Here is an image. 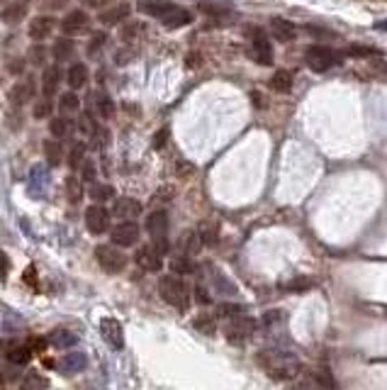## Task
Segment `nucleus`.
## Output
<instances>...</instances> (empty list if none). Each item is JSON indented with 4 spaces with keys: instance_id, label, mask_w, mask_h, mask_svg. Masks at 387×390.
<instances>
[{
    "instance_id": "1",
    "label": "nucleus",
    "mask_w": 387,
    "mask_h": 390,
    "mask_svg": "<svg viewBox=\"0 0 387 390\" xmlns=\"http://www.w3.org/2000/svg\"><path fill=\"white\" fill-rule=\"evenodd\" d=\"M256 359H258V366L276 380H293L302 374V361L297 359V354L280 346L261 349Z\"/></svg>"
},
{
    "instance_id": "2",
    "label": "nucleus",
    "mask_w": 387,
    "mask_h": 390,
    "mask_svg": "<svg viewBox=\"0 0 387 390\" xmlns=\"http://www.w3.org/2000/svg\"><path fill=\"white\" fill-rule=\"evenodd\" d=\"M159 293L161 298L171 307H176V310L185 312L190 307V288L185 285V281L178 278L176 273H173V276H163V278L159 281Z\"/></svg>"
},
{
    "instance_id": "3",
    "label": "nucleus",
    "mask_w": 387,
    "mask_h": 390,
    "mask_svg": "<svg viewBox=\"0 0 387 390\" xmlns=\"http://www.w3.org/2000/svg\"><path fill=\"white\" fill-rule=\"evenodd\" d=\"M304 64H307V68L315 73H327V71H332L334 66L341 64V54L334 51L332 47L312 44V47H307V51H304Z\"/></svg>"
},
{
    "instance_id": "4",
    "label": "nucleus",
    "mask_w": 387,
    "mask_h": 390,
    "mask_svg": "<svg viewBox=\"0 0 387 390\" xmlns=\"http://www.w3.org/2000/svg\"><path fill=\"white\" fill-rule=\"evenodd\" d=\"M256 335V320L249 317L246 312L243 315H237V317H229L227 327H224V337H227L229 344H246L251 337Z\"/></svg>"
},
{
    "instance_id": "5",
    "label": "nucleus",
    "mask_w": 387,
    "mask_h": 390,
    "mask_svg": "<svg viewBox=\"0 0 387 390\" xmlns=\"http://www.w3.org/2000/svg\"><path fill=\"white\" fill-rule=\"evenodd\" d=\"M146 232L149 237L154 239V246L161 251V254H166L168 251V212L166 210H154L146 218Z\"/></svg>"
},
{
    "instance_id": "6",
    "label": "nucleus",
    "mask_w": 387,
    "mask_h": 390,
    "mask_svg": "<svg viewBox=\"0 0 387 390\" xmlns=\"http://www.w3.org/2000/svg\"><path fill=\"white\" fill-rule=\"evenodd\" d=\"M95 259H98V263L105 268L107 273H120L127 266V257L110 244H100L98 249H95Z\"/></svg>"
},
{
    "instance_id": "7",
    "label": "nucleus",
    "mask_w": 387,
    "mask_h": 390,
    "mask_svg": "<svg viewBox=\"0 0 387 390\" xmlns=\"http://www.w3.org/2000/svg\"><path fill=\"white\" fill-rule=\"evenodd\" d=\"M110 237L115 246H134L139 242V224L132 220H122L117 227L110 229Z\"/></svg>"
},
{
    "instance_id": "8",
    "label": "nucleus",
    "mask_w": 387,
    "mask_h": 390,
    "mask_svg": "<svg viewBox=\"0 0 387 390\" xmlns=\"http://www.w3.org/2000/svg\"><path fill=\"white\" fill-rule=\"evenodd\" d=\"M90 29V17L83 10H71L64 20H61V32L66 37H78Z\"/></svg>"
},
{
    "instance_id": "9",
    "label": "nucleus",
    "mask_w": 387,
    "mask_h": 390,
    "mask_svg": "<svg viewBox=\"0 0 387 390\" xmlns=\"http://www.w3.org/2000/svg\"><path fill=\"white\" fill-rule=\"evenodd\" d=\"M85 227H88L90 234H103L110 229V210L100 205H90L85 210Z\"/></svg>"
},
{
    "instance_id": "10",
    "label": "nucleus",
    "mask_w": 387,
    "mask_h": 390,
    "mask_svg": "<svg viewBox=\"0 0 387 390\" xmlns=\"http://www.w3.org/2000/svg\"><path fill=\"white\" fill-rule=\"evenodd\" d=\"M100 335L115 351L124 349V329L115 317H103L100 320Z\"/></svg>"
},
{
    "instance_id": "11",
    "label": "nucleus",
    "mask_w": 387,
    "mask_h": 390,
    "mask_svg": "<svg viewBox=\"0 0 387 390\" xmlns=\"http://www.w3.org/2000/svg\"><path fill=\"white\" fill-rule=\"evenodd\" d=\"M251 59L261 66H271L273 64V47L263 32L251 34Z\"/></svg>"
},
{
    "instance_id": "12",
    "label": "nucleus",
    "mask_w": 387,
    "mask_h": 390,
    "mask_svg": "<svg viewBox=\"0 0 387 390\" xmlns=\"http://www.w3.org/2000/svg\"><path fill=\"white\" fill-rule=\"evenodd\" d=\"M161 25L168 29H178V27H185L195 20V15L188 10V8H181V5H171L163 15L159 17Z\"/></svg>"
},
{
    "instance_id": "13",
    "label": "nucleus",
    "mask_w": 387,
    "mask_h": 390,
    "mask_svg": "<svg viewBox=\"0 0 387 390\" xmlns=\"http://www.w3.org/2000/svg\"><path fill=\"white\" fill-rule=\"evenodd\" d=\"M134 261H137L139 268H144V271H161V266H163V254H161L154 244H149V246H142V249L134 254Z\"/></svg>"
},
{
    "instance_id": "14",
    "label": "nucleus",
    "mask_w": 387,
    "mask_h": 390,
    "mask_svg": "<svg viewBox=\"0 0 387 390\" xmlns=\"http://www.w3.org/2000/svg\"><path fill=\"white\" fill-rule=\"evenodd\" d=\"M29 3H32V0H10V3L3 8V12H0V20L5 25H10V27L20 25L25 20V15H27Z\"/></svg>"
},
{
    "instance_id": "15",
    "label": "nucleus",
    "mask_w": 387,
    "mask_h": 390,
    "mask_svg": "<svg viewBox=\"0 0 387 390\" xmlns=\"http://www.w3.org/2000/svg\"><path fill=\"white\" fill-rule=\"evenodd\" d=\"M34 98V78L27 76L25 81H20L17 86H12L10 90V103L15 107H25V103H29Z\"/></svg>"
},
{
    "instance_id": "16",
    "label": "nucleus",
    "mask_w": 387,
    "mask_h": 390,
    "mask_svg": "<svg viewBox=\"0 0 387 390\" xmlns=\"http://www.w3.org/2000/svg\"><path fill=\"white\" fill-rule=\"evenodd\" d=\"M54 27H56V20L51 15H39V17H34L32 23H29V37L34 39V42H42V39H46L51 32H54Z\"/></svg>"
},
{
    "instance_id": "17",
    "label": "nucleus",
    "mask_w": 387,
    "mask_h": 390,
    "mask_svg": "<svg viewBox=\"0 0 387 390\" xmlns=\"http://www.w3.org/2000/svg\"><path fill=\"white\" fill-rule=\"evenodd\" d=\"M27 183H29V193H32L34 198H42V195L46 193V188H49V173H46V168L32 166V171H29L27 176Z\"/></svg>"
},
{
    "instance_id": "18",
    "label": "nucleus",
    "mask_w": 387,
    "mask_h": 390,
    "mask_svg": "<svg viewBox=\"0 0 387 390\" xmlns=\"http://www.w3.org/2000/svg\"><path fill=\"white\" fill-rule=\"evenodd\" d=\"M112 215L120 220H134L137 215H142V203L134 200V198H117Z\"/></svg>"
},
{
    "instance_id": "19",
    "label": "nucleus",
    "mask_w": 387,
    "mask_h": 390,
    "mask_svg": "<svg viewBox=\"0 0 387 390\" xmlns=\"http://www.w3.org/2000/svg\"><path fill=\"white\" fill-rule=\"evenodd\" d=\"M271 34L278 42H293L297 37V27L285 17H271Z\"/></svg>"
},
{
    "instance_id": "20",
    "label": "nucleus",
    "mask_w": 387,
    "mask_h": 390,
    "mask_svg": "<svg viewBox=\"0 0 387 390\" xmlns=\"http://www.w3.org/2000/svg\"><path fill=\"white\" fill-rule=\"evenodd\" d=\"M129 12H132V8H129V3H120V5L110 8V10L100 12V15H98V20H100V25H105V27H112V25L122 23V20H127V17H129Z\"/></svg>"
},
{
    "instance_id": "21",
    "label": "nucleus",
    "mask_w": 387,
    "mask_h": 390,
    "mask_svg": "<svg viewBox=\"0 0 387 390\" xmlns=\"http://www.w3.org/2000/svg\"><path fill=\"white\" fill-rule=\"evenodd\" d=\"M85 363H88V356H85L83 351H73V354H66V356L59 361V368L64 374H78V371H83Z\"/></svg>"
},
{
    "instance_id": "22",
    "label": "nucleus",
    "mask_w": 387,
    "mask_h": 390,
    "mask_svg": "<svg viewBox=\"0 0 387 390\" xmlns=\"http://www.w3.org/2000/svg\"><path fill=\"white\" fill-rule=\"evenodd\" d=\"M93 105H95V115L105 117V120H110V117L115 115V103H112V98L105 93V90H95Z\"/></svg>"
},
{
    "instance_id": "23",
    "label": "nucleus",
    "mask_w": 387,
    "mask_h": 390,
    "mask_svg": "<svg viewBox=\"0 0 387 390\" xmlns=\"http://www.w3.org/2000/svg\"><path fill=\"white\" fill-rule=\"evenodd\" d=\"M66 83L71 86L73 90L88 86V66H85L83 62L73 64V66L68 68V73H66Z\"/></svg>"
},
{
    "instance_id": "24",
    "label": "nucleus",
    "mask_w": 387,
    "mask_h": 390,
    "mask_svg": "<svg viewBox=\"0 0 387 390\" xmlns=\"http://www.w3.org/2000/svg\"><path fill=\"white\" fill-rule=\"evenodd\" d=\"M59 81H61L59 68L56 66L44 68V73H42V93H44V98H54L56 88H59Z\"/></svg>"
},
{
    "instance_id": "25",
    "label": "nucleus",
    "mask_w": 387,
    "mask_h": 390,
    "mask_svg": "<svg viewBox=\"0 0 387 390\" xmlns=\"http://www.w3.org/2000/svg\"><path fill=\"white\" fill-rule=\"evenodd\" d=\"M171 5H173L171 0H139L137 3L139 10L144 12V15H151V17H161Z\"/></svg>"
},
{
    "instance_id": "26",
    "label": "nucleus",
    "mask_w": 387,
    "mask_h": 390,
    "mask_svg": "<svg viewBox=\"0 0 387 390\" xmlns=\"http://www.w3.org/2000/svg\"><path fill=\"white\" fill-rule=\"evenodd\" d=\"M73 51H76V44H73L71 37H61L54 42V49H51V54H54L56 62H66V59H71Z\"/></svg>"
},
{
    "instance_id": "27",
    "label": "nucleus",
    "mask_w": 387,
    "mask_h": 390,
    "mask_svg": "<svg viewBox=\"0 0 387 390\" xmlns=\"http://www.w3.org/2000/svg\"><path fill=\"white\" fill-rule=\"evenodd\" d=\"M49 341L56 346V349H68V346H76L78 344V335L68 332V329H54L49 337Z\"/></svg>"
},
{
    "instance_id": "28",
    "label": "nucleus",
    "mask_w": 387,
    "mask_h": 390,
    "mask_svg": "<svg viewBox=\"0 0 387 390\" xmlns=\"http://www.w3.org/2000/svg\"><path fill=\"white\" fill-rule=\"evenodd\" d=\"M181 249L185 257H195L200 249H202V239H200L198 232H185L181 239Z\"/></svg>"
},
{
    "instance_id": "29",
    "label": "nucleus",
    "mask_w": 387,
    "mask_h": 390,
    "mask_svg": "<svg viewBox=\"0 0 387 390\" xmlns=\"http://www.w3.org/2000/svg\"><path fill=\"white\" fill-rule=\"evenodd\" d=\"M271 86L276 93H288L290 88H293V73L290 71H276L271 76Z\"/></svg>"
},
{
    "instance_id": "30",
    "label": "nucleus",
    "mask_w": 387,
    "mask_h": 390,
    "mask_svg": "<svg viewBox=\"0 0 387 390\" xmlns=\"http://www.w3.org/2000/svg\"><path fill=\"white\" fill-rule=\"evenodd\" d=\"M212 283H215V288L219 290L222 296H237V285H234L222 271H215V268H212Z\"/></svg>"
},
{
    "instance_id": "31",
    "label": "nucleus",
    "mask_w": 387,
    "mask_h": 390,
    "mask_svg": "<svg viewBox=\"0 0 387 390\" xmlns=\"http://www.w3.org/2000/svg\"><path fill=\"white\" fill-rule=\"evenodd\" d=\"M59 110L64 112V115H76V112L81 110V98H78L76 93H64L59 98Z\"/></svg>"
},
{
    "instance_id": "32",
    "label": "nucleus",
    "mask_w": 387,
    "mask_h": 390,
    "mask_svg": "<svg viewBox=\"0 0 387 390\" xmlns=\"http://www.w3.org/2000/svg\"><path fill=\"white\" fill-rule=\"evenodd\" d=\"M198 234H200V239H202V244H207V246H215L217 239H219V229H217V224H212V222L200 224Z\"/></svg>"
},
{
    "instance_id": "33",
    "label": "nucleus",
    "mask_w": 387,
    "mask_h": 390,
    "mask_svg": "<svg viewBox=\"0 0 387 390\" xmlns=\"http://www.w3.org/2000/svg\"><path fill=\"white\" fill-rule=\"evenodd\" d=\"M312 380H315V385H319L321 390H336V383H334L332 374H329L327 368H315V371H312Z\"/></svg>"
},
{
    "instance_id": "34",
    "label": "nucleus",
    "mask_w": 387,
    "mask_h": 390,
    "mask_svg": "<svg viewBox=\"0 0 387 390\" xmlns=\"http://www.w3.org/2000/svg\"><path fill=\"white\" fill-rule=\"evenodd\" d=\"M107 44V34L105 32H95L93 37H90L88 42V49H85V54H88V59H98L100 51H103V47Z\"/></svg>"
},
{
    "instance_id": "35",
    "label": "nucleus",
    "mask_w": 387,
    "mask_h": 390,
    "mask_svg": "<svg viewBox=\"0 0 387 390\" xmlns=\"http://www.w3.org/2000/svg\"><path fill=\"white\" fill-rule=\"evenodd\" d=\"M66 195L71 203H78L83 198V181L78 179V176H68L66 179Z\"/></svg>"
},
{
    "instance_id": "36",
    "label": "nucleus",
    "mask_w": 387,
    "mask_h": 390,
    "mask_svg": "<svg viewBox=\"0 0 387 390\" xmlns=\"http://www.w3.org/2000/svg\"><path fill=\"white\" fill-rule=\"evenodd\" d=\"M85 151H88V146H85L83 142L73 144L71 154H68V168H71V171H78V168H81V164H83V159H85Z\"/></svg>"
},
{
    "instance_id": "37",
    "label": "nucleus",
    "mask_w": 387,
    "mask_h": 390,
    "mask_svg": "<svg viewBox=\"0 0 387 390\" xmlns=\"http://www.w3.org/2000/svg\"><path fill=\"white\" fill-rule=\"evenodd\" d=\"M88 195L93 198L95 203H105V200H110L112 195H115V188H112V185L93 183V185H90V190H88Z\"/></svg>"
},
{
    "instance_id": "38",
    "label": "nucleus",
    "mask_w": 387,
    "mask_h": 390,
    "mask_svg": "<svg viewBox=\"0 0 387 390\" xmlns=\"http://www.w3.org/2000/svg\"><path fill=\"white\" fill-rule=\"evenodd\" d=\"M44 156H46V161H49V166H59L61 164V146L56 144V140H49L44 142Z\"/></svg>"
},
{
    "instance_id": "39",
    "label": "nucleus",
    "mask_w": 387,
    "mask_h": 390,
    "mask_svg": "<svg viewBox=\"0 0 387 390\" xmlns=\"http://www.w3.org/2000/svg\"><path fill=\"white\" fill-rule=\"evenodd\" d=\"M46 388V380L42 378L39 374H27L20 383V390H44Z\"/></svg>"
},
{
    "instance_id": "40",
    "label": "nucleus",
    "mask_w": 387,
    "mask_h": 390,
    "mask_svg": "<svg viewBox=\"0 0 387 390\" xmlns=\"http://www.w3.org/2000/svg\"><path fill=\"white\" fill-rule=\"evenodd\" d=\"M78 127L83 129L85 137H95V134L100 132L98 125H95V120H93V115H90V112H83V115H81V120H78Z\"/></svg>"
},
{
    "instance_id": "41",
    "label": "nucleus",
    "mask_w": 387,
    "mask_h": 390,
    "mask_svg": "<svg viewBox=\"0 0 387 390\" xmlns=\"http://www.w3.org/2000/svg\"><path fill=\"white\" fill-rule=\"evenodd\" d=\"M246 312V307L243 305H237V302H222L219 305V310H217V315L219 317H237V315H243Z\"/></svg>"
},
{
    "instance_id": "42",
    "label": "nucleus",
    "mask_w": 387,
    "mask_h": 390,
    "mask_svg": "<svg viewBox=\"0 0 387 390\" xmlns=\"http://www.w3.org/2000/svg\"><path fill=\"white\" fill-rule=\"evenodd\" d=\"M193 324H195V329H200V332H202V335H215V329H217L215 317H212V315H200Z\"/></svg>"
},
{
    "instance_id": "43",
    "label": "nucleus",
    "mask_w": 387,
    "mask_h": 390,
    "mask_svg": "<svg viewBox=\"0 0 387 390\" xmlns=\"http://www.w3.org/2000/svg\"><path fill=\"white\" fill-rule=\"evenodd\" d=\"M8 359L12 363H27L32 359V351H29V346H15V349L8 351Z\"/></svg>"
},
{
    "instance_id": "44",
    "label": "nucleus",
    "mask_w": 387,
    "mask_h": 390,
    "mask_svg": "<svg viewBox=\"0 0 387 390\" xmlns=\"http://www.w3.org/2000/svg\"><path fill=\"white\" fill-rule=\"evenodd\" d=\"M171 268L176 273H193L195 271V263H193V257H178V259H173L171 261Z\"/></svg>"
},
{
    "instance_id": "45",
    "label": "nucleus",
    "mask_w": 387,
    "mask_h": 390,
    "mask_svg": "<svg viewBox=\"0 0 387 390\" xmlns=\"http://www.w3.org/2000/svg\"><path fill=\"white\" fill-rule=\"evenodd\" d=\"M49 132L54 134V140H61V137H66L68 134V122L64 120V115L61 117H54L49 122Z\"/></svg>"
},
{
    "instance_id": "46",
    "label": "nucleus",
    "mask_w": 387,
    "mask_h": 390,
    "mask_svg": "<svg viewBox=\"0 0 387 390\" xmlns=\"http://www.w3.org/2000/svg\"><path fill=\"white\" fill-rule=\"evenodd\" d=\"M200 12H205V15H212V17H224V15H229L227 8L215 5V3H200Z\"/></svg>"
},
{
    "instance_id": "47",
    "label": "nucleus",
    "mask_w": 387,
    "mask_h": 390,
    "mask_svg": "<svg viewBox=\"0 0 387 390\" xmlns=\"http://www.w3.org/2000/svg\"><path fill=\"white\" fill-rule=\"evenodd\" d=\"M95 176H98V171H95L93 161L81 164V181H85V183H95Z\"/></svg>"
},
{
    "instance_id": "48",
    "label": "nucleus",
    "mask_w": 387,
    "mask_h": 390,
    "mask_svg": "<svg viewBox=\"0 0 387 390\" xmlns=\"http://www.w3.org/2000/svg\"><path fill=\"white\" fill-rule=\"evenodd\" d=\"M139 32H144V25H142V23H129L127 27L122 29V34H120V37L124 39V42H132V39L137 37Z\"/></svg>"
},
{
    "instance_id": "49",
    "label": "nucleus",
    "mask_w": 387,
    "mask_h": 390,
    "mask_svg": "<svg viewBox=\"0 0 387 390\" xmlns=\"http://www.w3.org/2000/svg\"><path fill=\"white\" fill-rule=\"evenodd\" d=\"M46 59V49L42 44H34L32 49H29V62L34 64V66H42Z\"/></svg>"
},
{
    "instance_id": "50",
    "label": "nucleus",
    "mask_w": 387,
    "mask_h": 390,
    "mask_svg": "<svg viewBox=\"0 0 387 390\" xmlns=\"http://www.w3.org/2000/svg\"><path fill=\"white\" fill-rule=\"evenodd\" d=\"M51 115V98H44V101H39L37 105H34V117L37 120H44V117Z\"/></svg>"
},
{
    "instance_id": "51",
    "label": "nucleus",
    "mask_w": 387,
    "mask_h": 390,
    "mask_svg": "<svg viewBox=\"0 0 387 390\" xmlns=\"http://www.w3.org/2000/svg\"><path fill=\"white\" fill-rule=\"evenodd\" d=\"M349 54H351V56H373V54H377V51L371 49V47L351 44V47H349Z\"/></svg>"
},
{
    "instance_id": "52",
    "label": "nucleus",
    "mask_w": 387,
    "mask_h": 390,
    "mask_svg": "<svg viewBox=\"0 0 387 390\" xmlns=\"http://www.w3.org/2000/svg\"><path fill=\"white\" fill-rule=\"evenodd\" d=\"M312 283H315V281H310V278H297V281H293V283H288V288L290 290H307Z\"/></svg>"
},
{
    "instance_id": "53",
    "label": "nucleus",
    "mask_w": 387,
    "mask_h": 390,
    "mask_svg": "<svg viewBox=\"0 0 387 390\" xmlns=\"http://www.w3.org/2000/svg\"><path fill=\"white\" fill-rule=\"evenodd\" d=\"M195 296H198V302H202V305H207V302L212 300V298H210V293H207V288H205V285H198V288H195Z\"/></svg>"
},
{
    "instance_id": "54",
    "label": "nucleus",
    "mask_w": 387,
    "mask_h": 390,
    "mask_svg": "<svg viewBox=\"0 0 387 390\" xmlns=\"http://www.w3.org/2000/svg\"><path fill=\"white\" fill-rule=\"evenodd\" d=\"M8 268H10V261H8V257L3 254V251H0V281L8 276Z\"/></svg>"
},
{
    "instance_id": "55",
    "label": "nucleus",
    "mask_w": 387,
    "mask_h": 390,
    "mask_svg": "<svg viewBox=\"0 0 387 390\" xmlns=\"http://www.w3.org/2000/svg\"><path fill=\"white\" fill-rule=\"evenodd\" d=\"M168 140V129H159V134H156V140H154V146L159 149V146H163Z\"/></svg>"
},
{
    "instance_id": "56",
    "label": "nucleus",
    "mask_w": 387,
    "mask_h": 390,
    "mask_svg": "<svg viewBox=\"0 0 387 390\" xmlns=\"http://www.w3.org/2000/svg\"><path fill=\"white\" fill-rule=\"evenodd\" d=\"M83 5H88V8H103V5H107L110 0H81Z\"/></svg>"
},
{
    "instance_id": "57",
    "label": "nucleus",
    "mask_w": 387,
    "mask_h": 390,
    "mask_svg": "<svg viewBox=\"0 0 387 390\" xmlns=\"http://www.w3.org/2000/svg\"><path fill=\"white\" fill-rule=\"evenodd\" d=\"M23 64H25V62H12V64H10V71H12V73H20V71H23Z\"/></svg>"
},
{
    "instance_id": "58",
    "label": "nucleus",
    "mask_w": 387,
    "mask_h": 390,
    "mask_svg": "<svg viewBox=\"0 0 387 390\" xmlns=\"http://www.w3.org/2000/svg\"><path fill=\"white\" fill-rule=\"evenodd\" d=\"M254 103H256V105H258V107H263V105H266V103L261 101V95H258V90H254Z\"/></svg>"
},
{
    "instance_id": "59",
    "label": "nucleus",
    "mask_w": 387,
    "mask_h": 390,
    "mask_svg": "<svg viewBox=\"0 0 387 390\" xmlns=\"http://www.w3.org/2000/svg\"><path fill=\"white\" fill-rule=\"evenodd\" d=\"M377 29H387V23H375Z\"/></svg>"
},
{
    "instance_id": "60",
    "label": "nucleus",
    "mask_w": 387,
    "mask_h": 390,
    "mask_svg": "<svg viewBox=\"0 0 387 390\" xmlns=\"http://www.w3.org/2000/svg\"><path fill=\"white\" fill-rule=\"evenodd\" d=\"M0 3H5V0H0Z\"/></svg>"
}]
</instances>
